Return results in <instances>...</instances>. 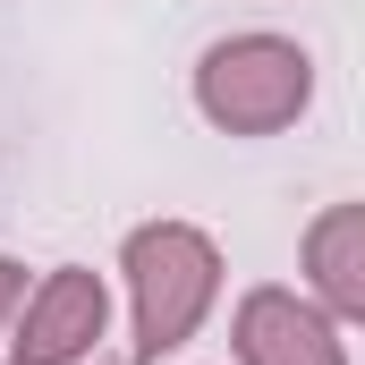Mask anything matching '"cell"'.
<instances>
[{
  "label": "cell",
  "instance_id": "7a4b0ae2",
  "mask_svg": "<svg viewBox=\"0 0 365 365\" xmlns=\"http://www.w3.org/2000/svg\"><path fill=\"white\" fill-rule=\"evenodd\" d=\"M187 93H195L204 128H221V136H280V128H297L314 110V51L297 34L247 26V34L204 43Z\"/></svg>",
  "mask_w": 365,
  "mask_h": 365
},
{
  "label": "cell",
  "instance_id": "5b68a950",
  "mask_svg": "<svg viewBox=\"0 0 365 365\" xmlns=\"http://www.w3.org/2000/svg\"><path fill=\"white\" fill-rule=\"evenodd\" d=\"M297 264H306V297L331 323H365V204L357 195H340L306 221Z\"/></svg>",
  "mask_w": 365,
  "mask_h": 365
},
{
  "label": "cell",
  "instance_id": "277c9868",
  "mask_svg": "<svg viewBox=\"0 0 365 365\" xmlns=\"http://www.w3.org/2000/svg\"><path fill=\"white\" fill-rule=\"evenodd\" d=\"M230 349L238 365H349V323H331L306 289L255 280L230 314Z\"/></svg>",
  "mask_w": 365,
  "mask_h": 365
},
{
  "label": "cell",
  "instance_id": "6da1fadb",
  "mask_svg": "<svg viewBox=\"0 0 365 365\" xmlns=\"http://www.w3.org/2000/svg\"><path fill=\"white\" fill-rule=\"evenodd\" d=\"M119 280H128V365H162L204 331L230 264L195 221H136L119 238Z\"/></svg>",
  "mask_w": 365,
  "mask_h": 365
},
{
  "label": "cell",
  "instance_id": "8992f818",
  "mask_svg": "<svg viewBox=\"0 0 365 365\" xmlns=\"http://www.w3.org/2000/svg\"><path fill=\"white\" fill-rule=\"evenodd\" d=\"M17 297H26V264H9V255H0V331H9V314H17Z\"/></svg>",
  "mask_w": 365,
  "mask_h": 365
},
{
  "label": "cell",
  "instance_id": "3957f363",
  "mask_svg": "<svg viewBox=\"0 0 365 365\" xmlns=\"http://www.w3.org/2000/svg\"><path fill=\"white\" fill-rule=\"evenodd\" d=\"M9 323H17L9 365H93V349L110 340V289L93 264H51Z\"/></svg>",
  "mask_w": 365,
  "mask_h": 365
}]
</instances>
